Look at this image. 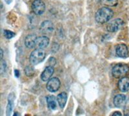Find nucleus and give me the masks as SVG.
<instances>
[{"mask_svg":"<svg viewBox=\"0 0 129 116\" xmlns=\"http://www.w3.org/2000/svg\"><path fill=\"white\" fill-rule=\"evenodd\" d=\"M114 16V12L112 10L108 7H102L99 9L95 13V19L97 22L101 24H104L109 22Z\"/></svg>","mask_w":129,"mask_h":116,"instance_id":"nucleus-1","label":"nucleus"},{"mask_svg":"<svg viewBox=\"0 0 129 116\" xmlns=\"http://www.w3.org/2000/svg\"><path fill=\"white\" fill-rule=\"evenodd\" d=\"M112 74L114 78L117 79L129 75V66L124 63L117 64L112 68Z\"/></svg>","mask_w":129,"mask_h":116,"instance_id":"nucleus-2","label":"nucleus"},{"mask_svg":"<svg viewBox=\"0 0 129 116\" xmlns=\"http://www.w3.org/2000/svg\"><path fill=\"white\" fill-rule=\"evenodd\" d=\"M46 57V53L43 49H36L31 52L29 57V61L33 65H36L44 61Z\"/></svg>","mask_w":129,"mask_h":116,"instance_id":"nucleus-3","label":"nucleus"},{"mask_svg":"<svg viewBox=\"0 0 129 116\" xmlns=\"http://www.w3.org/2000/svg\"><path fill=\"white\" fill-rule=\"evenodd\" d=\"M32 10L35 14L41 16L45 12V5L42 0H34L32 3Z\"/></svg>","mask_w":129,"mask_h":116,"instance_id":"nucleus-4","label":"nucleus"},{"mask_svg":"<svg viewBox=\"0 0 129 116\" xmlns=\"http://www.w3.org/2000/svg\"><path fill=\"white\" fill-rule=\"evenodd\" d=\"M123 25V21L120 18L111 21L107 25V30L110 32H115L119 30Z\"/></svg>","mask_w":129,"mask_h":116,"instance_id":"nucleus-5","label":"nucleus"},{"mask_svg":"<svg viewBox=\"0 0 129 116\" xmlns=\"http://www.w3.org/2000/svg\"><path fill=\"white\" fill-rule=\"evenodd\" d=\"M61 86L60 80L57 78H52L47 83V89L50 92H56L59 89Z\"/></svg>","mask_w":129,"mask_h":116,"instance_id":"nucleus-6","label":"nucleus"},{"mask_svg":"<svg viewBox=\"0 0 129 116\" xmlns=\"http://www.w3.org/2000/svg\"><path fill=\"white\" fill-rule=\"evenodd\" d=\"M40 32L42 34L48 35V34H50L51 33L53 32V31L54 30V24L52 21L45 20L43 22L41 23V25H40Z\"/></svg>","mask_w":129,"mask_h":116,"instance_id":"nucleus-7","label":"nucleus"},{"mask_svg":"<svg viewBox=\"0 0 129 116\" xmlns=\"http://www.w3.org/2000/svg\"><path fill=\"white\" fill-rule=\"evenodd\" d=\"M50 43V40L48 37L43 35V36L38 37L36 41V49H44L47 47Z\"/></svg>","mask_w":129,"mask_h":116,"instance_id":"nucleus-8","label":"nucleus"},{"mask_svg":"<svg viewBox=\"0 0 129 116\" xmlns=\"http://www.w3.org/2000/svg\"><path fill=\"white\" fill-rule=\"evenodd\" d=\"M116 54L118 57L126 58L128 56V49L126 45L119 44L116 47Z\"/></svg>","mask_w":129,"mask_h":116,"instance_id":"nucleus-9","label":"nucleus"},{"mask_svg":"<svg viewBox=\"0 0 129 116\" xmlns=\"http://www.w3.org/2000/svg\"><path fill=\"white\" fill-rule=\"evenodd\" d=\"M126 101V97L124 94H117L114 98L113 102L116 108H122L125 105Z\"/></svg>","mask_w":129,"mask_h":116,"instance_id":"nucleus-10","label":"nucleus"},{"mask_svg":"<svg viewBox=\"0 0 129 116\" xmlns=\"http://www.w3.org/2000/svg\"><path fill=\"white\" fill-rule=\"evenodd\" d=\"M118 88L122 92L129 91V78L125 76L120 78L118 81Z\"/></svg>","mask_w":129,"mask_h":116,"instance_id":"nucleus-11","label":"nucleus"},{"mask_svg":"<svg viewBox=\"0 0 129 116\" xmlns=\"http://www.w3.org/2000/svg\"><path fill=\"white\" fill-rule=\"evenodd\" d=\"M54 69L52 66H48L43 71L41 74V79L43 81H47L52 76Z\"/></svg>","mask_w":129,"mask_h":116,"instance_id":"nucleus-12","label":"nucleus"},{"mask_svg":"<svg viewBox=\"0 0 129 116\" xmlns=\"http://www.w3.org/2000/svg\"><path fill=\"white\" fill-rule=\"evenodd\" d=\"M38 37L36 34H29L25 37V45L28 49H33L36 47V41Z\"/></svg>","mask_w":129,"mask_h":116,"instance_id":"nucleus-13","label":"nucleus"},{"mask_svg":"<svg viewBox=\"0 0 129 116\" xmlns=\"http://www.w3.org/2000/svg\"><path fill=\"white\" fill-rule=\"evenodd\" d=\"M46 100H47V106L48 108L52 110H56L57 108V98L55 96L49 95V96H47Z\"/></svg>","mask_w":129,"mask_h":116,"instance_id":"nucleus-14","label":"nucleus"},{"mask_svg":"<svg viewBox=\"0 0 129 116\" xmlns=\"http://www.w3.org/2000/svg\"><path fill=\"white\" fill-rule=\"evenodd\" d=\"M67 98H68V95L66 92L60 93L57 96V103H58L59 106L61 108H63L65 106L67 101Z\"/></svg>","mask_w":129,"mask_h":116,"instance_id":"nucleus-15","label":"nucleus"},{"mask_svg":"<svg viewBox=\"0 0 129 116\" xmlns=\"http://www.w3.org/2000/svg\"><path fill=\"white\" fill-rule=\"evenodd\" d=\"M14 94H10L8 99V104L7 106V115H10L12 112L14 108Z\"/></svg>","mask_w":129,"mask_h":116,"instance_id":"nucleus-16","label":"nucleus"},{"mask_svg":"<svg viewBox=\"0 0 129 116\" xmlns=\"http://www.w3.org/2000/svg\"><path fill=\"white\" fill-rule=\"evenodd\" d=\"M101 4L109 7H116L118 3L117 0H100Z\"/></svg>","mask_w":129,"mask_h":116,"instance_id":"nucleus-17","label":"nucleus"},{"mask_svg":"<svg viewBox=\"0 0 129 116\" xmlns=\"http://www.w3.org/2000/svg\"><path fill=\"white\" fill-rule=\"evenodd\" d=\"M25 74L28 77H32L34 75V73H35V70L32 66H27L25 69Z\"/></svg>","mask_w":129,"mask_h":116,"instance_id":"nucleus-18","label":"nucleus"},{"mask_svg":"<svg viewBox=\"0 0 129 116\" xmlns=\"http://www.w3.org/2000/svg\"><path fill=\"white\" fill-rule=\"evenodd\" d=\"M3 34H4L5 37L8 39V40L12 39L16 35V34L14 32L9 30H5L4 32H3Z\"/></svg>","mask_w":129,"mask_h":116,"instance_id":"nucleus-19","label":"nucleus"},{"mask_svg":"<svg viewBox=\"0 0 129 116\" xmlns=\"http://www.w3.org/2000/svg\"><path fill=\"white\" fill-rule=\"evenodd\" d=\"M0 70H1V74L3 75V73H5L7 70V63L3 59H1V66H0Z\"/></svg>","mask_w":129,"mask_h":116,"instance_id":"nucleus-20","label":"nucleus"},{"mask_svg":"<svg viewBox=\"0 0 129 116\" xmlns=\"http://www.w3.org/2000/svg\"><path fill=\"white\" fill-rule=\"evenodd\" d=\"M48 63H50V66H54V65H53V64H52V63H54V65H56V59H55V58H54V57H50V59H48Z\"/></svg>","mask_w":129,"mask_h":116,"instance_id":"nucleus-21","label":"nucleus"},{"mask_svg":"<svg viewBox=\"0 0 129 116\" xmlns=\"http://www.w3.org/2000/svg\"><path fill=\"white\" fill-rule=\"evenodd\" d=\"M112 115L113 116H121L122 114L121 113V112H114V113H112Z\"/></svg>","mask_w":129,"mask_h":116,"instance_id":"nucleus-22","label":"nucleus"},{"mask_svg":"<svg viewBox=\"0 0 129 116\" xmlns=\"http://www.w3.org/2000/svg\"><path fill=\"white\" fill-rule=\"evenodd\" d=\"M14 74H15V76L16 77V78H19V72L18 70H14Z\"/></svg>","mask_w":129,"mask_h":116,"instance_id":"nucleus-23","label":"nucleus"},{"mask_svg":"<svg viewBox=\"0 0 129 116\" xmlns=\"http://www.w3.org/2000/svg\"><path fill=\"white\" fill-rule=\"evenodd\" d=\"M0 53H1L0 58H1V59H3V50H2V49H0Z\"/></svg>","mask_w":129,"mask_h":116,"instance_id":"nucleus-24","label":"nucleus"},{"mask_svg":"<svg viewBox=\"0 0 129 116\" xmlns=\"http://www.w3.org/2000/svg\"><path fill=\"white\" fill-rule=\"evenodd\" d=\"M18 112H15V113L14 114V115H19V114H18V113H17Z\"/></svg>","mask_w":129,"mask_h":116,"instance_id":"nucleus-25","label":"nucleus"}]
</instances>
